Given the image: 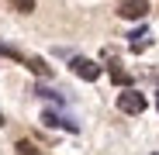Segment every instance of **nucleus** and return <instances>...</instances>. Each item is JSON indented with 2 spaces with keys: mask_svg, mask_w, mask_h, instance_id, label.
<instances>
[{
  "mask_svg": "<svg viewBox=\"0 0 159 155\" xmlns=\"http://www.w3.org/2000/svg\"><path fill=\"white\" fill-rule=\"evenodd\" d=\"M118 110H125V114H142L145 110V97L139 93V90H125L121 97H118Z\"/></svg>",
  "mask_w": 159,
  "mask_h": 155,
  "instance_id": "f257e3e1",
  "label": "nucleus"
},
{
  "mask_svg": "<svg viewBox=\"0 0 159 155\" xmlns=\"http://www.w3.org/2000/svg\"><path fill=\"white\" fill-rule=\"evenodd\" d=\"M118 14H121L125 21H139V17L149 14V0H121V4H118Z\"/></svg>",
  "mask_w": 159,
  "mask_h": 155,
  "instance_id": "f03ea898",
  "label": "nucleus"
},
{
  "mask_svg": "<svg viewBox=\"0 0 159 155\" xmlns=\"http://www.w3.org/2000/svg\"><path fill=\"white\" fill-rule=\"evenodd\" d=\"M73 72L80 76V80H87V83H93L97 76H100V66H97L93 59H83V55H73Z\"/></svg>",
  "mask_w": 159,
  "mask_h": 155,
  "instance_id": "7ed1b4c3",
  "label": "nucleus"
},
{
  "mask_svg": "<svg viewBox=\"0 0 159 155\" xmlns=\"http://www.w3.org/2000/svg\"><path fill=\"white\" fill-rule=\"evenodd\" d=\"M128 38H131V41H128V48H131V52H145V48H149V41H152L149 28H135Z\"/></svg>",
  "mask_w": 159,
  "mask_h": 155,
  "instance_id": "20e7f679",
  "label": "nucleus"
},
{
  "mask_svg": "<svg viewBox=\"0 0 159 155\" xmlns=\"http://www.w3.org/2000/svg\"><path fill=\"white\" fill-rule=\"evenodd\" d=\"M42 121H45L48 127H66V131H76V121H69V117H62V114H56V110H45Z\"/></svg>",
  "mask_w": 159,
  "mask_h": 155,
  "instance_id": "39448f33",
  "label": "nucleus"
},
{
  "mask_svg": "<svg viewBox=\"0 0 159 155\" xmlns=\"http://www.w3.org/2000/svg\"><path fill=\"white\" fill-rule=\"evenodd\" d=\"M24 66H28L31 72H38V76H45V80L52 76V66H48L45 59H24Z\"/></svg>",
  "mask_w": 159,
  "mask_h": 155,
  "instance_id": "423d86ee",
  "label": "nucleus"
},
{
  "mask_svg": "<svg viewBox=\"0 0 159 155\" xmlns=\"http://www.w3.org/2000/svg\"><path fill=\"white\" fill-rule=\"evenodd\" d=\"M111 80H114V83H118V86H125V90H128V86H131V76H128V72H125V69H121V66H118V62H114V66H111Z\"/></svg>",
  "mask_w": 159,
  "mask_h": 155,
  "instance_id": "0eeeda50",
  "label": "nucleus"
},
{
  "mask_svg": "<svg viewBox=\"0 0 159 155\" xmlns=\"http://www.w3.org/2000/svg\"><path fill=\"white\" fill-rule=\"evenodd\" d=\"M0 55H7V59H14V62H24L21 48H14V45H4V41H0Z\"/></svg>",
  "mask_w": 159,
  "mask_h": 155,
  "instance_id": "6e6552de",
  "label": "nucleus"
},
{
  "mask_svg": "<svg viewBox=\"0 0 159 155\" xmlns=\"http://www.w3.org/2000/svg\"><path fill=\"white\" fill-rule=\"evenodd\" d=\"M11 7H14L17 14H31V11H35V0H11Z\"/></svg>",
  "mask_w": 159,
  "mask_h": 155,
  "instance_id": "1a4fd4ad",
  "label": "nucleus"
},
{
  "mask_svg": "<svg viewBox=\"0 0 159 155\" xmlns=\"http://www.w3.org/2000/svg\"><path fill=\"white\" fill-rule=\"evenodd\" d=\"M17 155H45V152H38L31 141H17Z\"/></svg>",
  "mask_w": 159,
  "mask_h": 155,
  "instance_id": "9d476101",
  "label": "nucleus"
},
{
  "mask_svg": "<svg viewBox=\"0 0 159 155\" xmlns=\"http://www.w3.org/2000/svg\"><path fill=\"white\" fill-rule=\"evenodd\" d=\"M35 93H38V97H48V100H56V103L62 100V97H59L56 90H48V86H35Z\"/></svg>",
  "mask_w": 159,
  "mask_h": 155,
  "instance_id": "9b49d317",
  "label": "nucleus"
},
{
  "mask_svg": "<svg viewBox=\"0 0 159 155\" xmlns=\"http://www.w3.org/2000/svg\"><path fill=\"white\" fill-rule=\"evenodd\" d=\"M156 107H159V93H156Z\"/></svg>",
  "mask_w": 159,
  "mask_h": 155,
  "instance_id": "f8f14e48",
  "label": "nucleus"
}]
</instances>
